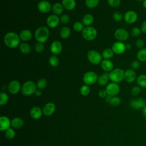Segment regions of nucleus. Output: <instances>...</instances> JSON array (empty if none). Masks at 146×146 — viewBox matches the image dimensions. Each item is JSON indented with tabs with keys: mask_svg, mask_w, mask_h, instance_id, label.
<instances>
[{
	"mask_svg": "<svg viewBox=\"0 0 146 146\" xmlns=\"http://www.w3.org/2000/svg\"><path fill=\"white\" fill-rule=\"evenodd\" d=\"M111 48L113 50L114 54L117 55H121L123 54L126 50L125 44L122 42L117 41L112 44Z\"/></svg>",
	"mask_w": 146,
	"mask_h": 146,
	"instance_id": "nucleus-15",
	"label": "nucleus"
},
{
	"mask_svg": "<svg viewBox=\"0 0 146 146\" xmlns=\"http://www.w3.org/2000/svg\"><path fill=\"white\" fill-rule=\"evenodd\" d=\"M137 84L141 88H146V74H140L136 79Z\"/></svg>",
	"mask_w": 146,
	"mask_h": 146,
	"instance_id": "nucleus-31",
	"label": "nucleus"
},
{
	"mask_svg": "<svg viewBox=\"0 0 146 146\" xmlns=\"http://www.w3.org/2000/svg\"><path fill=\"white\" fill-rule=\"evenodd\" d=\"M52 5L51 3L46 0H42L38 2L37 7L39 12L44 14L49 13L52 10Z\"/></svg>",
	"mask_w": 146,
	"mask_h": 146,
	"instance_id": "nucleus-12",
	"label": "nucleus"
},
{
	"mask_svg": "<svg viewBox=\"0 0 146 146\" xmlns=\"http://www.w3.org/2000/svg\"><path fill=\"white\" fill-rule=\"evenodd\" d=\"M19 49L20 51L23 54H29L31 50L30 45L26 42H22L20 43L19 46Z\"/></svg>",
	"mask_w": 146,
	"mask_h": 146,
	"instance_id": "nucleus-29",
	"label": "nucleus"
},
{
	"mask_svg": "<svg viewBox=\"0 0 146 146\" xmlns=\"http://www.w3.org/2000/svg\"><path fill=\"white\" fill-rule=\"evenodd\" d=\"M11 127L14 129H19L22 128L24 124V121L23 119L21 117H14L13 118L11 121Z\"/></svg>",
	"mask_w": 146,
	"mask_h": 146,
	"instance_id": "nucleus-26",
	"label": "nucleus"
},
{
	"mask_svg": "<svg viewBox=\"0 0 146 146\" xmlns=\"http://www.w3.org/2000/svg\"><path fill=\"white\" fill-rule=\"evenodd\" d=\"M109 80H110L109 72H104V73L98 76L97 83H98L99 85L101 86H104L108 84Z\"/></svg>",
	"mask_w": 146,
	"mask_h": 146,
	"instance_id": "nucleus-23",
	"label": "nucleus"
},
{
	"mask_svg": "<svg viewBox=\"0 0 146 146\" xmlns=\"http://www.w3.org/2000/svg\"><path fill=\"white\" fill-rule=\"evenodd\" d=\"M141 92V87L138 85L134 86L131 90V94L132 95L136 96L139 95Z\"/></svg>",
	"mask_w": 146,
	"mask_h": 146,
	"instance_id": "nucleus-43",
	"label": "nucleus"
},
{
	"mask_svg": "<svg viewBox=\"0 0 146 146\" xmlns=\"http://www.w3.org/2000/svg\"><path fill=\"white\" fill-rule=\"evenodd\" d=\"M87 58L91 64L98 65L102 62L103 57L102 54L98 51L94 50H91L88 51L87 54Z\"/></svg>",
	"mask_w": 146,
	"mask_h": 146,
	"instance_id": "nucleus-6",
	"label": "nucleus"
},
{
	"mask_svg": "<svg viewBox=\"0 0 146 146\" xmlns=\"http://www.w3.org/2000/svg\"><path fill=\"white\" fill-rule=\"evenodd\" d=\"M22 86L20 82L17 80H13L9 83L8 90L11 94H17L21 90Z\"/></svg>",
	"mask_w": 146,
	"mask_h": 146,
	"instance_id": "nucleus-13",
	"label": "nucleus"
},
{
	"mask_svg": "<svg viewBox=\"0 0 146 146\" xmlns=\"http://www.w3.org/2000/svg\"><path fill=\"white\" fill-rule=\"evenodd\" d=\"M35 51L38 53H42L44 50V46L43 43L37 42L34 46Z\"/></svg>",
	"mask_w": 146,
	"mask_h": 146,
	"instance_id": "nucleus-45",
	"label": "nucleus"
},
{
	"mask_svg": "<svg viewBox=\"0 0 146 146\" xmlns=\"http://www.w3.org/2000/svg\"><path fill=\"white\" fill-rule=\"evenodd\" d=\"M137 76L135 70L132 68L127 69L124 72V80L128 83H131L136 80Z\"/></svg>",
	"mask_w": 146,
	"mask_h": 146,
	"instance_id": "nucleus-17",
	"label": "nucleus"
},
{
	"mask_svg": "<svg viewBox=\"0 0 146 146\" xmlns=\"http://www.w3.org/2000/svg\"><path fill=\"white\" fill-rule=\"evenodd\" d=\"M138 18L137 13L134 10H128L124 14V20L128 24H133L135 23Z\"/></svg>",
	"mask_w": 146,
	"mask_h": 146,
	"instance_id": "nucleus-10",
	"label": "nucleus"
},
{
	"mask_svg": "<svg viewBox=\"0 0 146 146\" xmlns=\"http://www.w3.org/2000/svg\"><path fill=\"white\" fill-rule=\"evenodd\" d=\"M105 90L108 95L114 96H117L119 94L120 88L118 83L111 82L107 84Z\"/></svg>",
	"mask_w": 146,
	"mask_h": 146,
	"instance_id": "nucleus-9",
	"label": "nucleus"
},
{
	"mask_svg": "<svg viewBox=\"0 0 146 146\" xmlns=\"http://www.w3.org/2000/svg\"><path fill=\"white\" fill-rule=\"evenodd\" d=\"M9 100V95L5 92H1L0 94V104L3 106L6 104Z\"/></svg>",
	"mask_w": 146,
	"mask_h": 146,
	"instance_id": "nucleus-38",
	"label": "nucleus"
},
{
	"mask_svg": "<svg viewBox=\"0 0 146 146\" xmlns=\"http://www.w3.org/2000/svg\"><path fill=\"white\" fill-rule=\"evenodd\" d=\"M131 68L135 71L137 70L140 67V62H139L138 60H133L131 64Z\"/></svg>",
	"mask_w": 146,
	"mask_h": 146,
	"instance_id": "nucleus-47",
	"label": "nucleus"
},
{
	"mask_svg": "<svg viewBox=\"0 0 146 146\" xmlns=\"http://www.w3.org/2000/svg\"><path fill=\"white\" fill-rule=\"evenodd\" d=\"M136 1H137V2H143L144 0H136Z\"/></svg>",
	"mask_w": 146,
	"mask_h": 146,
	"instance_id": "nucleus-55",
	"label": "nucleus"
},
{
	"mask_svg": "<svg viewBox=\"0 0 146 146\" xmlns=\"http://www.w3.org/2000/svg\"><path fill=\"white\" fill-rule=\"evenodd\" d=\"M62 4L64 9L67 10L74 9L76 5L75 0H62Z\"/></svg>",
	"mask_w": 146,
	"mask_h": 146,
	"instance_id": "nucleus-24",
	"label": "nucleus"
},
{
	"mask_svg": "<svg viewBox=\"0 0 146 146\" xmlns=\"http://www.w3.org/2000/svg\"><path fill=\"white\" fill-rule=\"evenodd\" d=\"M141 32L142 31L140 28L138 27H134L131 30L130 34L133 37H137L141 34Z\"/></svg>",
	"mask_w": 146,
	"mask_h": 146,
	"instance_id": "nucleus-41",
	"label": "nucleus"
},
{
	"mask_svg": "<svg viewBox=\"0 0 146 146\" xmlns=\"http://www.w3.org/2000/svg\"><path fill=\"white\" fill-rule=\"evenodd\" d=\"M43 114V113L42 110L38 106H34L32 107L30 111V116L35 120H38L40 119Z\"/></svg>",
	"mask_w": 146,
	"mask_h": 146,
	"instance_id": "nucleus-21",
	"label": "nucleus"
},
{
	"mask_svg": "<svg viewBox=\"0 0 146 146\" xmlns=\"http://www.w3.org/2000/svg\"><path fill=\"white\" fill-rule=\"evenodd\" d=\"M142 113L144 117L146 119V106L142 109Z\"/></svg>",
	"mask_w": 146,
	"mask_h": 146,
	"instance_id": "nucleus-52",
	"label": "nucleus"
},
{
	"mask_svg": "<svg viewBox=\"0 0 146 146\" xmlns=\"http://www.w3.org/2000/svg\"><path fill=\"white\" fill-rule=\"evenodd\" d=\"M15 135V131L13 128H10L5 131V136L7 139H13Z\"/></svg>",
	"mask_w": 146,
	"mask_h": 146,
	"instance_id": "nucleus-40",
	"label": "nucleus"
},
{
	"mask_svg": "<svg viewBox=\"0 0 146 146\" xmlns=\"http://www.w3.org/2000/svg\"><path fill=\"white\" fill-rule=\"evenodd\" d=\"M131 47H132V46H131V44H129V43H127V44H125V48H126V50H130V49L131 48Z\"/></svg>",
	"mask_w": 146,
	"mask_h": 146,
	"instance_id": "nucleus-53",
	"label": "nucleus"
},
{
	"mask_svg": "<svg viewBox=\"0 0 146 146\" xmlns=\"http://www.w3.org/2000/svg\"><path fill=\"white\" fill-rule=\"evenodd\" d=\"M56 109V107L54 103L52 102H49L46 103L43 107L42 111L43 113L45 116H50L54 113Z\"/></svg>",
	"mask_w": 146,
	"mask_h": 146,
	"instance_id": "nucleus-18",
	"label": "nucleus"
},
{
	"mask_svg": "<svg viewBox=\"0 0 146 146\" xmlns=\"http://www.w3.org/2000/svg\"><path fill=\"white\" fill-rule=\"evenodd\" d=\"M108 5L113 8L118 7L121 3V0H107Z\"/></svg>",
	"mask_w": 146,
	"mask_h": 146,
	"instance_id": "nucleus-44",
	"label": "nucleus"
},
{
	"mask_svg": "<svg viewBox=\"0 0 146 146\" xmlns=\"http://www.w3.org/2000/svg\"><path fill=\"white\" fill-rule=\"evenodd\" d=\"M21 40L23 42L29 41L32 38V33L29 29H23L19 34Z\"/></svg>",
	"mask_w": 146,
	"mask_h": 146,
	"instance_id": "nucleus-22",
	"label": "nucleus"
},
{
	"mask_svg": "<svg viewBox=\"0 0 146 146\" xmlns=\"http://www.w3.org/2000/svg\"><path fill=\"white\" fill-rule=\"evenodd\" d=\"M114 36L117 41L123 42L128 39L129 36V33L125 29L118 28L115 30L114 33Z\"/></svg>",
	"mask_w": 146,
	"mask_h": 146,
	"instance_id": "nucleus-8",
	"label": "nucleus"
},
{
	"mask_svg": "<svg viewBox=\"0 0 146 146\" xmlns=\"http://www.w3.org/2000/svg\"><path fill=\"white\" fill-rule=\"evenodd\" d=\"M94 18L93 15L91 14H86L84 15V16L82 18V22L84 25V26H91L92 23L94 22Z\"/></svg>",
	"mask_w": 146,
	"mask_h": 146,
	"instance_id": "nucleus-27",
	"label": "nucleus"
},
{
	"mask_svg": "<svg viewBox=\"0 0 146 146\" xmlns=\"http://www.w3.org/2000/svg\"><path fill=\"white\" fill-rule=\"evenodd\" d=\"M70 34L71 30L68 27L63 26L60 29L59 31V35L62 39H67L70 36Z\"/></svg>",
	"mask_w": 146,
	"mask_h": 146,
	"instance_id": "nucleus-28",
	"label": "nucleus"
},
{
	"mask_svg": "<svg viewBox=\"0 0 146 146\" xmlns=\"http://www.w3.org/2000/svg\"><path fill=\"white\" fill-rule=\"evenodd\" d=\"M59 17L55 14H51L49 15L46 19L47 25L50 28H55L60 23Z\"/></svg>",
	"mask_w": 146,
	"mask_h": 146,
	"instance_id": "nucleus-16",
	"label": "nucleus"
},
{
	"mask_svg": "<svg viewBox=\"0 0 146 146\" xmlns=\"http://www.w3.org/2000/svg\"><path fill=\"white\" fill-rule=\"evenodd\" d=\"M48 63L51 67H56L59 64V59L56 55H52L48 59Z\"/></svg>",
	"mask_w": 146,
	"mask_h": 146,
	"instance_id": "nucleus-33",
	"label": "nucleus"
},
{
	"mask_svg": "<svg viewBox=\"0 0 146 146\" xmlns=\"http://www.w3.org/2000/svg\"><path fill=\"white\" fill-rule=\"evenodd\" d=\"M84 28V25L82 22L76 21L73 25V29L76 32H82Z\"/></svg>",
	"mask_w": 146,
	"mask_h": 146,
	"instance_id": "nucleus-36",
	"label": "nucleus"
},
{
	"mask_svg": "<svg viewBox=\"0 0 146 146\" xmlns=\"http://www.w3.org/2000/svg\"><path fill=\"white\" fill-rule=\"evenodd\" d=\"M137 60L140 62H146V48L139 50L136 54Z\"/></svg>",
	"mask_w": 146,
	"mask_h": 146,
	"instance_id": "nucleus-30",
	"label": "nucleus"
},
{
	"mask_svg": "<svg viewBox=\"0 0 146 146\" xmlns=\"http://www.w3.org/2000/svg\"><path fill=\"white\" fill-rule=\"evenodd\" d=\"M50 50L53 55H59L61 53L63 50L62 44L59 40H54L51 43Z\"/></svg>",
	"mask_w": 146,
	"mask_h": 146,
	"instance_id": "nucleus-14",
	"label": "nucleus"
},
{
	"mask_svg": "<svg viewBox=\"0 0 146 146\" xmlns=\"http://www.w3.org/2000/svg\"><path fill=\"white\" fill-rule=\"evenodd\" d=\"M47 85V82L44 78L39 79L36 83L37 88L41 90L45 88L46 87Z\"/></svg>",
	"mask_w": 146,
	"mask_h": 146,
	"instance_id": "nucleus-37",
	"label": "nucleus"
},
{
	"mask_svg": "<svg viewBox=\"0 0 146 146\" xmlns=\"http://www.w3.org/2000/svg\"><path fill=\"white\" fill-rule=\"evenodd\" d=\"M121 103V99L117 96H111L110 101L108 104L112 106H118Z\"/></svg>",
	"mask_w": 146,
	"mask_h": 146,
	"instance_id": "nucleus-35",
	"label": "nucleus"
},
{
	"mask_svg": "<svg viewBox=\"0 0 146 146\" xmlns=\"http://www.w3.org/2000/svg\"><path fill=\"white\" fill-rule=\"evenodd\" d=\"M145 127H146V124H145Z\"/></svg>",
	"mask_w": 146,
	"mask_h": 146,
	"instance_id": "nucleus-56",
	"label": "nucleus"
},
{
	"mask_svg": "<svg viewBox=\"0 0 146 146\" xmlns=\"http://www.w3.org/2000/svg\"><path fill=\"white\" fill-rule=\"evenodd\" d=\"M36 89V84H35L33 81L27 80L26 81L22 86L21 92L25 96H30L34 94Z\"/></svg>",
	"mask_w": 146,
	"mask_h": 146,
	"instance_id": "nucleus-4",
	"label": "nucleus"
},
{
	"mask_svg": "<svg viewBox=\"0 0 146 146\" xmlns=\"http://www.w3.org/2000/svg\"><path fill=\"white\" fill-rule=\"evenodd\" d=\"M82 35L85 40L92 41L96 39L98 35V32L96 29L92 26H86L82 31Z\"/></svg>",
	"mask_w": 146,
	"mask_h": 146,
	"instance_id": "nucleus-5",
	"label": "nucleus"
},
{
	"mask_svg": "<svg viewBox=\"0 0 146 146\" xmlns=\"http://www.w3.org/2000/svg\"><path fill=\"white\" fill-rule=\"evenodd\" d=\"M59 18H60V22L62 23L63 24L68 23L70 22V16L68 14H62Z\"/></svg>",
	"mask_w": 146,
	"mask_h": 146,
	"instance_id": "nucleus-46",
	"label": "nucleus"
},
{
	"mask_svg": "<svg viewBox=\"0 0 146 146\" xmlns=\"http://www.w3.org/2000/svg\"><path fill=\"white\" fill-rule=\"evenodd\" d=\"M142 5H143V7L146 9V0L143 1V2H142Z\"/></svg>",
	"mask_w": 146,
	"mask_h": 146,
	"instance_id": "nucleus-54",
	"label": "nucleus"
},
{
	"mask_svg": "<svg viewBox=\"0 0 146 146\" xmlns=\"http://www.w3.org/2000/svg\"><path fill=\"white\" fill-rule=\"evenodd\" d=\"M140 29L141 30V31L145 34H146V20L143 22V23L141 25Z\"/></svg>",
	"mask_w": 146,
	"mask_h": 146,
	"instance_id": "nucleus-50",
	"label": "nucleus"
},
{
	"mask_svg": "<svg viewBox=\"0 0 146 146\" xmlns=\"http://www.w3.org/2000/svg\"><path fill=\"white\" fill-rule=\"evenodd\" d=\"M90 92V88L89 86L84 84L80 88V93L83 96H87Z\"/></svg>",
	"mask_w": 146,
	"mask_h": 146,
	"instance_id": "nucleus-39",
	"label": "nucleus"
},
{
	"mask_svg": "<svg viewBox=\"0 0 146 146\" xmlns=\"http://www.w3.org/2000/svg\"><path fill=\"white\" fill-rule=\"evenodd\" d=\"M135 46L139 50L143 48H144V47L145 46V42L142 39H137L135 41Z\"/></svg>",
	"mask_w": 146,
	"mask_h": 146,
	"instance_id": "nucleus-48",
	"label": "nucleus"
},
{
	"mask_svg": "<svg viewBox=\"0 0 146 146\" xmlns=\"http://www.w3.org/2000/svg\"><path fill=\"white\" fill-rule=\"evenodd\" d=\"M100 67L104 72H110L113 69L114 64L111 59H103L100 63Z\"/></svg>",
	"mask_w": 146,
	"mask_h": 146,
	"instance_id": "nucleus-19",
	"label": "nucleus"
},
{
	"mask_svg": "<svg viewBox=\"0 0 146 146\" xmlns=\"http://www.w3.org/2000/svg\"><path fill=\"white\" fill-rule=\"evenodd\" d=\"M125 71L120 68H113L109 72V78L111 82L119 83L124 80Z\"/></svg>",
	"mask_w": 146,
	"mask_h": 146,
	"instance_id": "nucleus-3",
	"label": "nucleus"
},
{
	"mask_svg": "<svg viewBox=\"0 0 146 146\" xmlns=\"http://www.w3.org/2000/svg\"><path fill=\"white\" fill-rule=\"evenodd\" d=\"M34 35L37 42L44 43L49 38L50 30L47 26H41L35 30Z\"/></svg>",
	"mask_w": 146,
	"mask_h": 146,
	"instance_id": "nucleus-2",
	"label": "nucleus"
},
{
	"mask_svg": "<svg viewBox=\"0 0 146 146\" xmlns=\"http://www.w3.org/2000/svg\"><path fill=\"white\" fill-rule=\"evenodd\" d=\"M34 94L36 95V96H41L42 95V91H41V90H40V89H36V90L35 91V93H34Z\"/></svg>",
	"mask_w": 146,
	"mask_h": 146,
	"instance_id": "nucleus-51",
	"label": "nucleus"
},
{
	"mask_svg": "<svg viewBox=\"0 0 146 146\" xmlns=\"http://www.w3.org/2000/svg\"><path fill=\"white\" fill-rule=\"evenodd\" d=\"M98 95L100 98H106L108 95L105 89H103V90H100L99 92H98Z\"/></svg>",
	"mask_w": 146,
	"mask_h": 146,
	"instance_id": "nucleus-49",
	"label": "nucleus"
},
{
	"mask_svg": "<svg viewBox=\"0 0 146 146\" xmlns=\"http://www.w3.org/2000/svg\"><path fill=\"white\" fill-rule=\"evenodd\" d=\"M21 39L19 34L14 31H9L7 33L3 38V42L9 48H14L20 44Z\"/></svg>",
	"mask_w": 146,
	"mask_h": 146,
	"instance_id": "nucleus-1",
	"label": "nucleus"
},
{
	"mask_svg": "<svg viewBox=\"0 0 146 146\" xmlns=\"http://www.w3.org/2000/svg\"><path fill=\"white\" fill-rule=\"evenodd\" d=\"M99 3V0H85V5L89 9L96 7Z\"/></svg>",
	"mask_w": 146,
	"mask_h": 146,
	"instance_id": "nucleus-34",
	"label": "nucleus"
},
{
	"mask_svg": "<svg viewBox=\"0 0 146 146\" xmlns=\"http://www.w3.org/2000/svg\"><path fill=\"white\" fill-rule=\"evenodd\" d=\"M114 52L111 48H105L102 53V55L104 59H111L114 55Z\"/></svg>",
	"mask_w": 146,
	"mask_h": 146,
	"instance_id": "nucleus-32",
	"label": "nucleus"
},
{
	"mask_svg": "<svg viewBox=\"0 0 146 146\" xmlns=\"http://www.w3.org/2000/svg\"><path fill=\"white\" fill-rule=\"evenodd\" d=\"M64 7L62 4V3H59V2H56L53 4L52 6V11L54 14H55L56 15H62V14L64 10Z\"/></svg>",
	"mask_w": 146,
	"mask_h": 146,
	"instance_id": "nucleus-25",
	"label": "nucleus"
},
{
	"mask_svg": "<svg viewBox=\"0 0 146 146\" xmlns=\"http://www.w3.org/2000/svg\"><path fill=\"white\" fill-rule=\"evenodd\" d=\"M98 75L92 71H88L85 72L83 76V82L86 85L90 86L95 84L98 81Z\"/></svg>",
	"mask_w": 146,
	"mask_h": 146,
	"instance_id": "nucleus-7",
	"label": "nucleus"
},
{
	"mask_svg": "<svg viewBox=\"0 0 146 146\" xmlns=\"http://www.w3.org/2000/svg\"><path fill=\"white\" fill-rule=\"evenodd\" d=\"M129 104L132 108L139 110L143 109L146 106V100L143 98L133 99L130 102Z\"/></svg>",
	"mask_w": 146,
	"mask_h": 146,
	"instance_id": "nucleus-11",
	"label": "nucleus"
},
{
	"mask_svg": "<svg viewBox=\"0 0 146 146\" xmlns=\"http://www.w3.org/2000/svg\"><path fill=\"white\" fill-rule=\"evenodd\" d=\"M11 123L9 117L5 116H2L0 117V130L5 131L10 128Z\"/></svg>",
	"mask_w": 146,
	"mask_h": 146,
	"instance_id": "nucleus-20",
	"label": "nucleus"
},
{
	"mask_svg": "<svg viewBox=\"0 0 146 146\" xmlns=\"http://www.w3.org/2000/svg\"><path fill=\"white\" fill-rule=\"evenodd\" d=\"M113 19L116 22H120L124 19V15L120 11H115L113 14Z\"/></svg>",
	"mask_w": 146,
	"mask_h": 146,
	"instance_id": "nucleus-42",
	"label": "nucleus"
}]
</instances>
